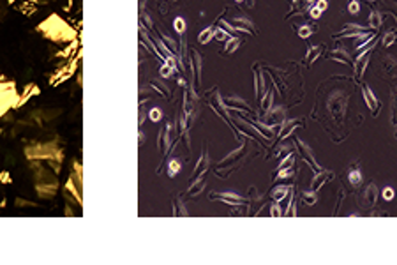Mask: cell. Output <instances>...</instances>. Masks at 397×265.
<instances>
[{"mask_svg": "<svg viewBox=\"0 0 397 265\" xmlns=\"http://www.w3.org/2000/svg\"><path fill=\"white\" fill-rule=\"evenodd\" d=\"M38 30L44 36V38L52 39V41H55V43H64V41L74 39V30H72L64 20H60L56 15H52L46 22H42L41 25L38 27Z\"/></svg>", "mask_w": 397, "mask_h": 265, "instance_id": "obj_1", "label": "cell"}, {"mask_svg": "<svg viewBox=\"0 0 397 265\" xmlns=\"http://www.w3.org/2000/svg\"><path fill=\"white\" fill-rule=\"evenodd\" d=\"M26 157H28L30 161L34 159H46L50 164H52L53 168H55V172H60V164L56 166V161H62V157H64V149L62 147H58V143L56 142H48V143H38V145L34 147H26Z\"/></svg>", "mask_w": 397, "mask_h": 265, "instance_id": "obj_2", "label": "cell"}, {"mask_svg": "<svg viewBox=\"0 0 397 265\" xmlns=\"http://www.w3.org/2000/svg\"><path fill=\"white\" fill-rule=\"evenodd\" d=\"M30 166L34 168V182H36V191L41 198H53L58 189V179L55 173L50 170L42 168L41 163H30Z\"/></svg>", "mask_w": 397, "mask_h": 265, "instance_id": "obj_3", "label": "cell"}, {"mask_svg": "<svg viewBox=\"0 0 397 265\" xmlns=\"http://www.w3.org/2000/svg\"><path fill=\"white\" fill-rule=\"evenodd\" d=\"M16 99H18V94H16L12 83H2V80H0V117L4 115L11 106L16 105Z\"/></svg>", "mask_w": 397, "mask_h": 265, "instance_id": "obj_4", "label": "cell"}, {"mask_svg": "<svg viewBox=\"0 0 397 265\" xmlns=\"http://www.w3.org/2000/svg\"><path fill=\"white\" fill-rule=\"evenodd\" d=\"M372 50H374V43H371L368 48L362 50L360 55L355 59V62H353V73H355L356 80H362L364 73H366V69H368V66H369V60H371Z\"/></svg>", "mask_w": 397, "mask_h": 265, "instance_id": "obj_5", "label": "cell"}, {"mask_svg": "<svg viewBox=\"0 0 397 265\" xmlns=\"http://www.w3.org/2000/svg\"><path fill=\"white\" fill-rule=\"evenodd\" d=\"M296 149L300 150V154H302V159L306 161V163L309 164L312 168V172L314 173H318V172H322V164L316 161V156H314V152H312V149L309 145H306V143L302 142V140H296Z\"/></svg>", "mask_w": 397, "mask_h": 265, "instance_id": "obj_6", "label": "cell"}, {"mask_svg": "<svg viewBox=\"0 0 397 265\" xmlns=\"http://www.w3.org/2000/svg\"><path fill=\"white\" fill-rule=\"evenodd\" d=\"M362 85V96H364V101H366V105H368L369 112H371L372 117H378L380 113V108H382V105H380L378 97H376V94L372 92L371 87H368L366 83H360Z\"/></svg>", "mask_w": 397, "mask_h": 265, "instance_id": "obj_7", "label": "cell"}, {"mask_svg": "<svg viewBox=\"0 0 397 265\" xmlns=\"http://www.w3.org/2000/svg\"><path fill=\"white\" fill-rule=\"evenodd\" d=\"M380 196H382V191L378 189V186H376L374 182H371L368 187H366V191L362 193V203L364 207H368V209H372V207H376V203H378Z\"/></svg>", "mask_w": 397, "mask_h": 265, "instance_id": "obj_8", "label": "cell"}, {"mask_svg": "<svg viewBox=\"0 0 397 265\" xmlns=\"http://www.w3.org/2000/svg\"><path fill=\"white\" fill-rule=\"evenodd\" d=\"M336 179V172L334 170H322V172L314 173L311 179V189L312 191H320L325 184H328L330 180Z\"/></svg>", "mask_w": 397, "mask_h": 265, "instance_id": "obj_9", "label": "cell"}, {"mask_svg": "<svg viewBox=\"0 0 397 265\" xmlns=\"http://www.w3.org/2000/svg\"><path fill=\"white\" fill-rule=\"evenodd\" d=\"M380 69H383V71L380 73L383 78L394 80L397 76V62H396V59H392V57H385V59H382V62H380Z\"/></svg>", "mask_w": 397, "mask_h": 265, "instance_id": "obj_10", "label": "cell"}, {"mask_svg": "<svg viewBox=\"0 0 397 265\" xmlns=\"http://www.w3.org/2000/svg\"><path fill=\"white\" fill-rule=\"evenodd\" d=\"M326 59L334 60V62H341V64H344V66H353V60H352V57H350V53L346 52V50H342V48L332 50Z\"/></svg>", "mask_w": 397, "mask_h": 265, "instance_id": "obj_11", "label": "cell"}, {"mask_svg": "<svg viewBox=\"0 0 397 265\" xmlns=\"http://www.w3.org/2000/svg\"><path fill=\"white\" fill-rule=\"evenodd\" d=\"M210 198H212V200H221V202L232 203V205H240V203L244 202L242 198L235 193H216V194L212 193L210 194Z\"/></svg>", "mask_w": 397, "mask_h": 265, "instance_id": "obj_12", "label": "cell"}, {"mask_svg": "<svg viewBox=\"0 0 397 265\" xmlns=\"http://www.w3.org/2000/svg\"><path fill=\"white\" fill-rule=\"evenodd\" d=\"M323 50H325V46H323V45L311 46V48H309V52H308V55H306V59H304V64H306V66H311L312 62H316V60H318V57L323 53Z\"/></svg>", "mask_w": 397, "mask_h": 265, "instance_id": "obj_13", "label": "cell"}, {"mask_svg": "<svg viewBox=\"0 0 397 265\" xmlns=\"http://www.w3.org/2000/svg\"><path fill=\"white\" fill-rule=\"evenodd\" d=\"M362 180H364V177H362V172H360L358 168H352V170H350V173H348V182L352 184L353 189H358V187L362 186Z\"/></svg>", "mask_w": 397, "mask_h": 265, "instance_id": "obj_14", "label": "cell"}, {"mask_svg": "<svg viewBox=\"0 0 397 265\" xmlns=\"http://www.w3.org/2000/svg\"><path fill=\"white\" fill-rule=\"evenodd\" d=\"M290 191H292V187H288V186H279V187H276V189L272 191V198H274V202H282L286 196L290 194Z\"/></svg>", "mask_w": 397, "mask_h": 265, "instance_id": "obj_15", "label": "cell"}, {"mask_svg": "<svg viewBox=\"0 0 397 265\" xmlns=\"http://www.w3.org/2000/svg\"><path fill=\"white\" fill-rule=\"evenodd\" d=\"M302 203L306 205H316L318 203V191H302Z\"/></svg>", "mask_w": 397, "mask_h": 265, "instance_id": "obj_16", "label": "cell"}, {"mask_svg": "<svg viewBox=\"0 0 397 265\" xmlns=\"http://www.w3.org/2000/svg\"><path fill=\"white\" fill-rule=\"evenodd\" d=\"M316 32H318V27L316 25H302V27H298V30H296L298 38H302V39H308L309 36L316 34Z\"/></svg>", "mask_w": 397, "mask_h": 265, "instance_id": "obj_17", "label": "cell"}, {"mask_svg": "<svg viewBox=\"0 0 397 265\" xmlns=\"http://www.w3.org/2000/svg\"><path fill=\"white\" fill-rule=\"evenodd\" d=\"M369 27H371V29H374V30H378L380 27L383 25V16L380 15L378 11H371L369 13Z\"/></svg>", "mask_w": 397, "mask_h": 265, "instance_id": "obj_18", "label": "cell"}, {"mask_svg": "<svg viewBox=\"0 0 397 265\" xmlns=\"http://www.w3.org/2000/svg\"><path fill=\"white\" fill-rule=\"evenodd\" d=\"M366 27H362V25H356V23H344V27H342V30L339 32V34H336L334 38H338V36H341V34H346V32H366Z\"/></svg>", "mask_w": 397, "mask_h": 265, "instance_id": "obj_19", "label": "cell"}, {"mask_svg": "<svg viewBox=\"0 0 397 265\" xmlns=\"http://www.w3.org/2000/svg\"><path fill=\"white\" fill-rule=\"evenodd\" d=\"M390 112H392V124L397 127V89L392 87V103H390Z\"/></svg>", "mask_w": 397, "mask_h": 265, "instance_id": "obj_20", "label": "cell"}, {"mask_svg": "<svg viewBox=\"0 0 397 265\" xmlns=\"http://www.w3.org/2000/svg\"><path fill=\"white\" fill-rule=\"evenodd\" d=\"M396 41H397V34L394 32V30H388V32H386V34L383 36L382 46H383V48H390V46H392Z\"/></svg>", "mask_w": 397, "mask_h": 265, "instance_id": "obj_21", "label": "cell"}, {"mask_svg": "<svg viewBox=\"0 0 397 265\" xmlns=\"http://www.w3.org/2000/svg\"><path fill=\"white\" fill-rule=\"evenodd\" d=\"M298 124H302V120H290L288 124H286V127L282 129V133H281V138H286V136H290L293 133V131L296 129V126Z\"/></svg>", "mask_w": 397, "mask_h": 265, "instance_id": "obj_22", "label": "cell"}, {"mask_svg": "<svg viewBox=\"0 0 397 265\" xmlns=\"http://www.w3.org/2000/svg\"><path fill=\"white\" fill-rule=\"evenodd\" d=\"M226 103H228L230 106H233V108H236V110H242L244 108V110H248V112L251 110V108H249V105H246V103H244L242 99H238V97H230V99Z\"/></svg>", "mask_w": 397, "mask_h": 265, "instance_id": "obj_23", "label": "cell"}, {"mask_svg": "<svg viewBox=\"0 0 397 265\" xmlns=\"http://www.w3.org/2000/svg\"><path fill=\"white\" fill-rule=\"evenodd\" d=\"M242 150H244V149H236V150H233V152L230 154V156H226L224 159H222L219 164H221V166H226V164H232L233 161H236V159H238V157H240V154H242Z\"/></svg>", "mask_w": 397, "mask_h": 265, "instance_id": "obj_24", "label": "cell"}, {"mask_svg": "<svg viewBox=\"0 0 397 265\" xmlns=\"http://www.w3.org/2000/svg\"><path fill=\"white\" fill-rule=\"evenodd\" d=\"M238 46H240V39L230 38L228 43H226V46H224V53H233L236 48H238Z\"/></svg>", "mask_w": 397, "mask_h": 265, "instance_id": "obj_25", "label": "cell"}, {"mask_svg": "<svg viewBox=\"0 0 397 265\" xmlns=\"http://www.w3.org/2000/svg\"><path fill=\"white\" fill-rule=\"evenodd\" d=\"M284 110L282 108H278L276 110V112L272 113V115L268 117V122H272V124H278V122H282V120H284Z\"/></svg>", "mask_w": 397, "mask_h": 265, "instance_id": "obj_26", "label": "cell"}, {"mask_svg": "<svg viewBox=\"0 0 397 265\" xmlns=\"http://www.w3.org/2000/svg\"><path fill=\"white\" fill-rule=\"evenodd\" d=\"M394 196H396V191H394V187H390V186L383 187V191H382V198H383V200H385V202H392Z\"/></svg>", "mask_w": 397, "mask_h": 265, "instance_id": "obj_27", "label": "cell"}, {"mask_svg": "<svg viewBox=\"0 0 397 265\" xmlns=\"http://www.w3.org/2000/svg\"><path fill=\"white\" fill-rule=\"evenodd\" d=\"M212 38H214V29H212V27H210V29H205V30H203V32H202V34H200V43L206 45V43H208Z\"/></svg>", "mask_w": 397, "mask_h": 265, "instance_id": "obj_28", "label": "cell"}, {"mask_svg": "<svg viewBox=\"0 0 397 265\" xmlns=\"http://www.w3.org/2000/svg\"><path fill=\"white\" fill-rule=\"evenodd\" d=\"M348 13H350V15H353V16H358V13H360V4H358V0H350V4H348Z\"/></svg>", "mask_w": 397, "mask_h": 265, "instance_id": "obj_29", "label": "cell"}, {"mask_svg": "<svg viewBox=\"0 0 397 265\" xmlns=\"http://www.w3.org/2000/svg\"><path fill=\"white\" fill-rule=\"evenodd\" d=\"M272 97H274L272 92H266L265 97H263L262 106H263V110H265V112H268V110H270V105H272Z\"/></svg>", "mask_w": 397, "mask_h": 265, "instance_id": "obj_30", "label": "cell"}, {"mask_svg": "<svg viewBox=\"0 0 397 265\" xmlns=\"http://www.w3.org/2000/svg\"><path fill=\"white\" fill-rule=\"evenodd\" d=\"M214 38H218L219 41H228L230 36L222 29H214Z\"/></svg>", "mask_w": 397, "mask_h": 265, "instance_id": "obj_31", "label": "cell"}, {"mask_svg": "<svg viewBox=\"0 0 397 265\" xmlns=\"http://www.w3.org/2000/svg\"><path fill=\"white\" fill-rule=\"evenodd\" d=\"M322 13H323L322 9H318V8H316V6H312V8L309 9V16H311L312 20H318L320 16H322Z\"/></svg>", "mask_w": 397, "mask_h": 265, "instance_id": "obj_32", "label": "cell"}, {"mask_svg": "<svg viewBox=\"0 0 397 265\" xmlns=\"http://www.w3.org/2000/svg\"><path fill=\"white\" fill-rule=\"evenodd\" d=\"M344 189H339L338 191V203H336V207H334V214H338L339 210V203H342V198H344Z\"/></svg>", "mask_w": 397, "mask_h": 265, "instance_id": "obj_33", "label": "cell"}, {"mask_svg": "<svg viewBox=\"0 0 397 265\" xmlns=\"http://www.w3.org/2000/svg\"><path fill=\"white\" fill-rule=\"evenodd\" d=\"M316 8L322 9V11H326V8H328V0H316Z\"/></svg>", "mask_w": 397, "mask_h": 265, "instance_id": "obj_34", "label": "cell"}, {"mask_svg": "<svg viewBox=\"0 0 397 265\" xmlns=\"http://www.w3.org/2000/svg\"><path fill=\"white\" fill-rule=\"evenodd\" d=\"M272 216H282V210L279 209V205H278V202H276V205L272 207Z\"/></svg>", "mask_w": 397, "mask_h": 265, "instance_id": "obj_35", "label": "cell"}, {"mask_svg": "<svg viewBox=\"0 0 397 265\" xmlns=\"http://www.w3.org/2000/svg\"><path fill=\"white\" fill-rule=\"evenodd\" d=\"M175 23H176V27H178V29H176V30H178V32H182V30H184V29H182V27H184V23H182V20L178 18Z\"/></svg>", "mask_w": 397, "mask_h": 265, "instance_id": "obj_36", "label": "cell"}, {"mask_svg": "<svg viewBox=\"0 0 397 265\" xmlns=\"http://www.w3.org/2000/svg\"><path fill=\"white\" fill-rule=\"evenodd\" d=\"M371 216H386V210H383V212L382 210H376V212H372Z\"/></svg>", "mask_w": 397, "mask_h": 265, "instance_id": "obj_37", "label": "cell"}, {"mask_svg": "<svg viewBox=\"0 0 397 265\" xmlns=\"http://www.w3.org/2000/svg\"><path fill=\"white\" fill-rule=\"evenodd\" d=\"M0 180H6V182H9V177H8V173H0Z\"/></svg>", "mask_w": 397, "mask_h": 265, "instance_id": "obj_38", "label": "cell"}, {"mask_svg": "<svg viewBox=\"0 0 397 265\" xmlns=\"http://www.w3.org/2000/svg\"><path fill=\"white\" fill-rule=\"evenodd\" d=\"M366 2H368V4H372V2H374V0H366Z\"/></svg>", "mask_w": 397, "mask_h": 265, "instance_id": "obj_39", "label": "cell"}, {"mask_svg": "<svg viewBox=\"0 0 397 265\" xmlns=\"http://www.w3.org/2000/svg\"><path fill=\"white\" fill-rule=\"evenodd\" d=\"M30 2H39V0H30Z\"/></svg>", "mask_w": 397, "mask_h": 265, "instance_id": "obj_40", "label": "cell"}, {"mask_svg": "<svg viewBox=\"0 0 397 265\" xmlns=\"http://www.w3.org/2000/svg\"><path fill=\"white\" fill-rule=\"evenodd\" d=\"M236 2H242V0H236Z\"/></svg>", "mask_w": 397, "mask_h": 265, "instance_id": "obj_41", "label": "cell"}]
</instances>
